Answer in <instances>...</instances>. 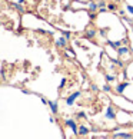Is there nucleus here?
Listing matches in <instances>:
<instances>
[{
    "label": "nucleus",
    "mask_w": 133,
    "mask_h": 139,
    "mask_svg": "<svg viewBox=\"0 0 133 139\" xmlns=\"http://www.w3.org/2000/svg\"><path fill=\"white\" fill-rule=\"evenodd\" d=\"M92 90H93V92H97L99 89H97V86H96V85H92Z\"/></svg>",
    "instance_id": "nucleus-26"
},
{
    "label": "nucleus",
    "mask_w": 133,
    "mask_h": 139,
    "mask_svg": "<svg viewBox=\"0 0 133 139\" xmlns=\"http://www.w3.org/2000/svg\"><path fill=\"white\" fill-rule=\"evenodd\" d=\"M96 29H87L86 30V37L87 39H93L94 36H96Z\"/></svg>",
    "instance_id": "nucleus-12"
},
{
    "label": "nucleus",
    "mask_w": 133,
    "mask_h": 139,
    "mask_svg": "<svg viewBox=\"0 0 133 139\" xmlns=\"http://www.w3.org/2000/svg\"><path fill=\"white\" fill-rule=\"evenodd\" d=\"M107 10H110V11H116V10H117V4H116L115 2H110V3L107 4Z\"/></svg>",
    "instance_id": "nucleus-13"
},
{
    "label": "nucleus",
    "mask_w": 133,
    "mask_h": 139,
    "mask_svg": "<svg viewBox=\"0 0 133 139\" xmlns=\"http://www.w3.org/2000/svg\"><path fill=\"white\" fill-rule=\"evenodd\" d=\"M104 79H106V82H109V83H112V82H116L117 80V76L113 73H106L104 75Z\"/></svg>",
    "instance_id": "nucleus-10"
},
{
    "label": "nucleus",
    "mask_w": 133,
    "mask_h": 139,
    "mask_svg": "<svg viewBox=\"0 0 133 139\" xmlns=\"http://www.w3.org/2000/svg\"><path fill=\"white\" fill-rule=\"evenodd\" d=\"M87 4V10L89 11H96V10H99V3H96L94 0H90L89 3H86Z\"/></svg>",
    "instance_id": "nucleus-9"
},
{
    "label": "nucleus",
    "mask_w": 133,
    "mask_h": 139,
    "mask_svg": "<svg viewBox=\"0 0 133 139\" xmlns=\"http://www.w3.org/2000/svg\"><path fill=\"white\" fill-rule=\"evenodd\" d=\"M115 138H133L132 133H129V132H119V133H115Z\"/></svg>",
    "instance_id": "nucleus-11"
},
{
    "label": "nucleus",
    "mask_w": 133,
    "mask_h": 139,
    "mask_svg": "<svg viewBox=\"0 0 133 139\" xmlns=\"http://www.w3.org/2000/svg\"><path fill=\"white\" fill-rule=\"evenodd\" d=\"M76 118H77V119H80V118H82V119H84V118H86V113H84L83 110H80V112H77V113H76Z\"/></svg>",
    "instance_id": "nucleus-16"
},
{
    "label": "nucleus",
    "mask_w": 133,
    "mask_h": 139,
    "mask_svg": "<svg viewBox=\"0 0 133 139\" xmlns=\"http://www.w3.org/2000/svg\"><path fill=\"white\" fill-rule=\"evenodd\" d=\"M116 52H117V55L122 57V56H125V55H127V53H129V52H130V48L127 46V44H122V46H120V48H119Z\"/></svg>",
    "instance_id": "nucleus-6"
},
{
    "label": "nucleus",
    "mask_w": 133,
    "mask_h": 139,
    "mask_svg": "<svg viewBox=\"0 0 133 139\" xmlns=\"http://www.w3.org/2000/svg\"><path fill=\"white\" fill-rule=\"evenodd\" d=\"M80 96H82V92H80V90L75 92V93H72V95H69L67 98H66V105H67V106H73L75 102L80 98Z\"/></svg>",
    "instance_id": "nucleus-2"
},
{
    "label": "nucleus",
    "mask_w": 133,
    "mask_h": 139,
    "mask_svg": "<svg viewBox=\"0 0 133 139\" xmlns=\"http://www.w3.org/2000/svg\"><path fill=\"white\" fill-rule=\"evenodd\" d=\"M49 108H50L52 113L56 115L59 112V102L57 100H49Z\"/></svg>",
    "instance_id": "nucleus-7"
},
{
    "label": "nucleus",
    "mask_w": 133,
    "mask_h": 139,
    "mask_svg": "<svg viewBox=\"0 0 133 139\" xmlns=\"http://www.w3.org/2000/svg\"><path fill=\"white\" fill-rule=\"evenodd\" d=\"M115 2H116V0H115Z\"/></svg>",
    "instance_id": "nucleus-29"
},
{
    "label": "nucleus",
    "mask_w": 133,
    "mask_h": 139,
    "mask_svg": "<svg viewBox=\"0 0 133 139\" xmlns=\"http://www.w3.org/2000/svg\"><path fill=\"white\" fill-rule=\"evenodd\" d=\"M90 132V128L86 125H79V135L80 136H87Z\"/></svg>",
    "instance_id": "nucleus-8"
},
{
    "label": "nucleus",
    "mask_w": 133,
    "mask_h": 139,
    "mask_svg": "<svg viewBox=\"0 0 133 139\" xmlns=\"http://www.w3.org/2000/svg\"><path fill=\"white\" fill-rule=\"evenodd\" d=\"M66 83H67V79H66V77H63V79L60 80V86H59V89H63L66 86Z\"/></svg>",
    "instance_id": "nucleus-17"
},
{
    "label": "nucleus",
    "mask_w": 133,
    "mask_h": 139,
    "mask_svg": "<svg viewBox=\"0 0 133 139\" xmlns=\"http://www.w3.org/2000/svg\"><path fill=\"white\" fill-rule=\"evenodd\" d=\"M63 34H65V36L67 37L69 40H70V37H72V34H70V32H63Z\"/></svg>",
    "instance_id": "nucleus-23"
},
{
    "label": "nucleus",
    "mask_w": 133,
    "mask_h": 139,
    "mask_svg": "<svg viewBox=\"0 0 133 139\" xmlns=\"http://www.w3.org/2000/svg\"><path fill=\"white\" fill-rule=\"evenodd\" d=\"M72 4H73V6H72L73 9H79V7L83 9V7H87V4H84V3H77V2H73Z\"/></svg>",
    "instance_id": "nucleus-14"
},
{
    "label": "nucleus",
    "mask_w": 133,
    "mask_h": 139,
    "mask_svg": "<svg viewBox=\"0 0 133 139\" xmlns=\"http://www.w3.org/2000/svg\"><path fill=\"white\" fill-rule=\"evenodd\" d=\"M66 56H70V57H76V55L73 53L72 49H67V50H66Z\"/></svg>",
    "instance_id": "nucleus-18"
},
{
    "label": "nucleus",
    "mask_w": 133,
    "mask_h": 139,
    "mask_svg": "<svg viewBox=\"0 0 133 139\" xmlns=\"http://www.w3.org/2000/svg\"><path fill=\"white\" fill-rule=\"evenodd\" d=\"M129 82L127 80H123V82H120V83H117L116 85V92H117L119 95H122V93H125V90H126V88H127V86H129Z\"/></svg>",
    "instance_id": "nucleus-4"
},
{
    "label": "nucleus",
    "mask_w": 133,
    "mask_h": 139,
    "mask_svg": "<svg viewBox=\"0 0 133 139\" xmlns=\"http://www.w3.org/2000/svg\"><path fill=\"white\" fill-rule=\"evenodd\" d=\"M104 118H106V119H109V121H116V109H115V106L109 105V106L106 108Z\"/></svg>",
    "instance_id": "nucleus-3"
},
{
    "label": "nucleus",
    "mask_w": 133,
    "mask_h": 139,
    "mask_svg": "<svg viewBox=\"0 0 133 139\" xmlns=\"http://www.w3.org/2000/svg\"><path fill=\"white\" fill-rule=\"evenodd\" d=\"M126 10L129 11L130 15H133V6L132 4H126Z\"/></svg>",
    "instance_id": "nucleus-20"
},
{
    "label": "nucleus",
    "mask_w": 133,
    "mask_h": 139,
    "mask_svg": "<svg viewBox=\"0 0 133 139\" xmlns=\"http://www.w3.org/2000/svg\"><path fill=\"white\" fill-rule=\"evenodd\" d=\"M103 92H106V93L112 92V86H110V83H109V82H107V83H106V85L103 86Z\"/></svg>",
    "instance_id": "nucleus-15"
},
{
    "label": "nucleus",
    "mask_w": 133,
    "mask_h": 139,
    "mask_svg": "<svg viewBox=\"0 0 133 139\" xmlns=\"http://www.w3.org/2000/svg\"><path fill=\"white\" fill-rule=\"evenodd\" d=\"M23 93H25V95H30V90H26V89H23Z\"/></svg>",
    "instance_id": "nucleus-27"
},
{
    "label": "nucleus",
    "mask_w": 133,
    "mask_h": 139,
    "mask_svg": "<svg viewBox=\"0 0 133 139\" xmlns=\"http://www.w3.org/2000/svg\"><path fill=\"white\" fill-rule=\"evenodd\" d=\"M99 33H100V36H102V37H104V39H106V36H107V30L100 29V30H99Z\"/></svg>",
    "instance_id": "nucleus-19"
},
{
    "label": "nucleus",
    "mask_w": 133,
    "mask_h": 139,
    "mask_svg": "<svg viewBox=\"0 0 133 139\" xmlns=\"http://www.w3.org/2000/svg\"><path fill=\"white\" fill-rule=\"evenodd\" d=\"M104 6H107V4H106V2H104V0H100V2H99V9H103Z\"/></svg>",
    "instance_id": "nucleus-21"
},
{
    "label": "nucleus",
    "mask_w": 133,
    "mask_h": 139,
    "mask_svg": "<svg viewBox=\"0 0 133 139\" xmlns=\"http://www.w3.org/2000/svg\"><path fill=\"white\" fill-rule=\"evenodd\" d=\"M130 29H132V32H133V25H132V26H130Z\"/></svg>",
    "instance_id": "nucleus-28"
},
{
    "label": "nucleus",
    "mask_w": 133,
    "mask_h": 139,
    "mask_svg": "<svg viewBox=\"0 0 133 139\" xmlns=\"http://www.w3.org/2000/svg\"><path fill=\"white\" fill-rule=\"evenodd\" d=\"M122 43L123 44H129V39H127V36H126L125 39H122Z\"/></svg>",
    "instance_id": "nucleus-24"
},
{
    "label": "nucleus",
    "mask_w": 133,
    "mask_h": 139,
    "mask_svg": "<svg viewBox=\"0 0 133 139\" xmlns=\"http://www.w3.org/2000/svg\"><path fill=\"white\" fill-rule=\"evenodd\" d=\"M90 132H92V133H96V132H97V128H96V126H92V128H90Z\"/></svg>",
    "instance_id": "nucleus-25"
},
{
    "label": "nucleus",
    "mask_w": 133,
    "mask_h": 139,
    "mask_svg": "<svg viewBox=\"0 0 133 139\" xmlns=\"http://www.w3.org/2000/svg\"><path fill=\"white\" fill-rule=\"evenodd\" d=\"M65 125L67 128H70V131H72L75 135H79V125H77V122H76L75 119H72V118L65 119Z\"/></svg>",
    "instance_id": "nucleus-1"
},
{
    "label": "nucleus",
    "mask_w": 133,
    "mask_h": 139,
    "mask_svg": "<svg viewBox=\"0 0 133 139\" xmlns=\"http://www.w3.org/2000/svg\"><path fill=\"white\" fill-rule=\"evenodd\" d=\"M40 100H42V103H43V105H49V100H47L46 98H43V96L40 98Z\"/></svg>",
    "instance_id": "nucleus-22"
},
{
    "label": "nucleus",
    "mask_w": 133,
    "mask_h": 139,
    "mask_svg": "<svg viewBox=\"0 0 133 139\" xmlns=\"http://www.w3.org/2000/svg\"><path fill=\"white\" fill-rule=\"evenodd\" d=\"M67 43H69V39L65 36V34L56 39V46H57V48H66V44Z\"/></svg>",
    "instance_id": "nucleus-5"
}]
</instances>
